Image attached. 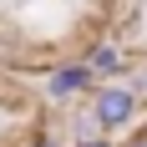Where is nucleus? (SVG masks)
<instances>
[{
	"label": "nucleus",
	"instance_id": "423d86ee",
	"mask_svg": "<svg viewBox=\"0 0 147 147\" xmlns=\"http://www.w3.org/2000/svg\"><path fill=\"white\" fill-rule=\"evenodd\" d=\"M127 147H147V132H142V137H132V142H127Z\"/></svg>",
	"mask_w": 147,
	"mask_h": 147
},
{
	"label": "nucleus",
	"instance_id": "f257e3e1",
	"mask_svg": "<svg viewBox=\"0 0 147 147\" xmlns=\"http://www.w3.org/2000/svg\"><path fill=\"white\" fill-rule=\"evenodd\" d=\"M137 107H142V96H137L132 86L102 81V91L91 96V122H96V132H122V127H132Z\"/></svg>",
	"mask_w": 147,
	"mask_h": 147
},
{
	"label": "nucleus",
	"instance_id": "7ed1b4c3",
	"mask_svg": "<svg viewBox=\"0 0 147 147\" xmlns=\"http://www.w3.org/2000/svg\"><path fill=\"white\" fill-rule=\"evenodd\" d=\"M86 66H91V76H122L127 71V56H122L117 41H96L86 51Z\"/></svg>",
	"mask_w": 147,
	"mask_h": 147
},
{
	"label": "nucleus",
	"instance_id": "f03ea898",
	"mask_svg": "<svg viewBox=\"0 0 147 147\" xmlns=\"http://www.w3.org/2000/svg\"><path fill=\"white\" fill-rule=\"evenodd\" d=\"M91 81H96V76H91L86 61H61L56 71L46 76V96H51V102H76Z\"/></svg>",
	"mask_w": 147,
	"mask_h": 147
},
{
	"label": "nucleus",
	"instance_id": "0eeeda50",
	"mask_svg": "<svg viewBox=\"0 0 147 147\" xmlns=\"http://www.w3.org/2000/svg\"><path fill=\"white\" fill-rule=\"evenodd\" d=\"M81 5H86V0H81Z\"/></svg>",
	"mask_w": 147,
	"mask_h": 147
},
{
	"label": "nucleus",
	"instance_id": "39448f33",
	"mask_svg": "<svg viewBox=\"0 0 147 147\" xmlns=\"http://www.w3.org/2000/svg\"><path fill=\"white\" fill-rule=\"evenodd\" d=\"M76 147H107V142H102V137H81Z\"/></svg>",
	"mask_w": 147,
	"mask_h": 147
},
{
	"label": "nucleus",
	"instance_id": "20e7f679",
	"mask_svg": "<svg viewBox=\"0 0 147 147\" xmlns=\"http://www.w3.org/2000/svg\"><path fill=\"white\" fill-rule=\"evenodd\" d=\"M132 91H137V96H147V71H137V86H132Z\"/></svg>",
	"mask_w": 147,
	"mask_h": 147
}]
</instances>
